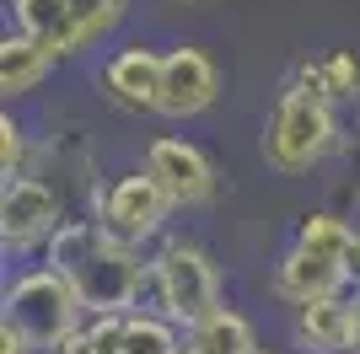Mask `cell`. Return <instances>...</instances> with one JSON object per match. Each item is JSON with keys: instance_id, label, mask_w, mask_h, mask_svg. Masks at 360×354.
Masks as SVG:
<instances>
[{"instance_id": "1", "label": "cell", "mask_w": 360, "mask_h": 354, "mask_svg": "<svg viewBox=\"0 0 360 354\" xmlns=\"http://www.w3.org/2000/svg\"><path fill=\"white\" fill-rule=\"evenodd\" d=\"M81 295L60 268H32L6 290V327L22 333L32 354H54L81 333Z\"/></svg>"}, {"instance_id": "2", "label": "cell", "mask_w": 360, "mask_h": 354, "mask_svg": "<svg viewBox=\"0 0 360 354\" xmlns=\"http://www.w3.org/2000/svg\"><path fill=\"white\" fill-rule=\"evenodd\" d=\"M150 290H156V311L167 322H178L183 333L199 327L210 311H221V274H215L210 252L194 242H167L150 258Z\"/></svg>"}, {"instance_id": "3", "label": "cell", "mask_w": 360, "mask_h": 354, "mask_svg": "<svg viewBox=\"0 0 360 354\" xmlns=\"http://www.w3.org/2000/svg\"><path fill=\"white\" fill-rule=\"evenodd\" d=\"M333 140H339V129H333L328 103H317L307 91L285 86L280 103H274V113H269V124H264V162H269L274 172H285V177L312 172L333 150Z\"/></svg>"}, {"instance_id": "4", "label": "cell", "mask_w": 360, "mask_h": 354, "mask_svg": "<svg viewBox=\"0 0 360 354\" xmlns=\"http://www.w3.org/2000/svg\"><path fill=\"white\" fill-rule=\"evenodd\" d=\"M65 280L75 284L86 317H129L135 301H140V290L150 284V263H140L135 247L97 236V242L65 268Z\"/></svg>"}, {"instance_id": "5", "label": "cell", "mask_w": 360, "mask_h": 354, "mask_svg": "<svg viewBox=\"0 0 360 354\" xmlns=\"http://www.w3.org/2000/svg\"><path fill=\"white\" fill-rule=\"evenodd\" d=\"M97 231L108 236V242H124V247H135L140 242H150V236L162 231L167 209H172V199L162 193V183L140 166V172H124L113 177L103 193H97Z\"/></svg>"}, {"instance_id": "6", "label": "cell", "mask_w": 360, "mask_h": 354, "mask_svg": "<svg viewBox=\"0 0 360 354\" xmlns=\"http://www.w3.org/2000/svg\"><path fill=\"white\" fill-rule=\"evenodd\" d=\"M146 172L162 183V193L172 199V209H194V204H210L215 199V166L210 156L178 134H162L146 145Z\"/></svg>"}, {"instance_id": "7", "label": "cell", "mask_w": 360, "mask_h": 354, "mask_svg": "<svg viewBox=\"0 0 360 354\" xmlns=\"http://www.w3.org/2000/svg\"><path fill=\"white\" fill-rule=\"evenodd\" d=\"M60 225H65V204L49 183H38V177L6 183V193H0V242L11 252L32 247V242H49Z\"/></svg>"}, {"instance_id": "8", "label": "cell", "mask_w": 360, "mask_h": 354, "mask_svg": "<svg viewBox=\"0 0 360 354\" xmlns=\"http://www.w3.org/2000/svg\"><path fill=\"white\" fill-rule=\"evenodd\" d=\"M215 97H221V75L205 48L183 44L162 59V103H156L162 118H199Z\"/></svg>"}, {"instance_id": "9", "label": "cell", "mask_w": 360, "mask_h": 354, "mask_svg": "<svg viewBox=\"0 0 360 354\" xmlns=\"http://www.w3.org/2000/svg\"><path fill=\"white\" fill-rule=\"evenodd\" d=\"M162 59L156 48H119V54L103 65L97 86L119 113H156L162 103Z\"/></svg>"}, {"instance_id": "10", "label": "cell", "mask_w": 360, "mask_h": 354, "mask_svg": "<svg viewBox=\"0 0 360 354\" xmlns=\"http://www.w3.org/2000/svg\"><path fill=\"white\" fill-rule=\"evenodd\" d=\"M345 268L333 263V258H317V252L296 247L290 242L285 258L274 263V295L290 301V306H317V301H345Z\"/></svg>"}, {"instance_id": "11", "label": "cell", "mask_w": 360, "mask_h": 354, "mask_svg": "<svg viewBox=\"0 0 360 354\" xmlns=\"http://www.w3.org/2000/svg\"><path fill=\"white\" fill-rule=\"evenodd\" d=\"M16 27L22 38L44 48L49 59H70L75 48V27H70V0H16Z\"/></svg>"}, {"instance_id": "12", "label": "cell", "mask_w": 360, "mask_h": 354, "mask_svg": "<svg viewBox=\"0 0 360 354\" xmlns=\"http://www.w3.org/2000/svg\"><path fill=\"white\" fill-rule=\"evenodd\" d=\"M349 333H355V301H317L296 311V343L312 354L349 349Z\"/></svg>"}, {"instance_id": "13", "label": "cell", "mask_w": 360, "mask_h": 354, "mask_svg": "<svg viewBox=\"0 0 360 354\" xmlns=\"http://www.w3.org/2000/svg\"><path fill=\"white\" fill-rule=\"evenodd\" d=\"M188 349L194 354H253V327H248V317L231 306L210 311L199 327H188Z\"/></svg>"}, {"instance_id": "14", "label": "cell", "mask_w": 360, "mask_h": 354, "mask_svg": "<svg viewBox=\"0 0 360 354\" xmlns=\"http://www.w3.org/2000/svg\"><path fill=\"white\" fill-rule=\"evenodd\" d=\"M183 327L167 322L162 311H129L124 317V343L119 354H183Z\"/></svg>"}, {"instance_id": "15", "label": "cell", "mask_w": 360, "mask_h": 354, "mask_svg": "<svg viewBox=\"0 0 360 354\" xmlns=\"http://www.w3.org/2000/svg\"><path fill=\"white\" fill-rule=\"evenodd\" d=\"M49 65H54V59L32 44V38H22V32H16V38H6V44H0V86H6V97L32 91V86L49 75Z\"/></svg>"}, {"instance_id": "16", "label": "cell", "mask_w": 360, "mask_h": 354, "mask_svg": "<svg viewBox=\"0 0 360 354\" xmlns=\"http://www.w3.org/2000/svg\"><path fill=\"white\" fill-rule=\"evenodd\" d=\"M349 242H355V225L328 215V209H312V215H301V225H296V247L317 252V258H333V263H345Z\"/></svg>"}, {"instance_id": "17", "label": "cell", "mask_w": 360, "mask_h": 354, "mask_svg": "<svg viewBox=\"0 0 360 354\" xmlns=\"http://www.w3.org/2000/svg\"><path fill=\"white\" fill-rule=\"evenodd\" d=\"M124 0H70V27H75V48L103 44L108 32L119 27Z\"/></svg>"}, {"instance_id": "18", "label": "cell", "mask_w": 360, "mask_h": 354, "mask_svg": "<svg viewBox=\"0 0 360 354\" xmlns=\"http://www.w3.org/2000/svg\"><path fill=\"white\" fill-rule=\"evenodd\" d=\"M97 236H103V231H97V221H65L60 231L49 236V268H60V274H65V268H70Z\"/></svg>"}, {"instance_id": "19", "label": "cell", "mask_w": 360, "mask_h": 354, "mask_svg": "<svg viewBox=\"0 0 360 354\" xmlns=\"http://www.w3.org/2000/svg\"><path fill=\"white\" fill-rule=\"evenodd\" d=\"M22 162H27V140H22V124L6 113L0 118V166H6V183L22 177Z\"/></svg>"}, {"instance_id": "20", "label": "cell", "mask_w": 360, "mask_h": 354, "mask_svg": "<svg viewBox=\"0 0 360 354\" xmlns=\"http://www.w3.org/2000/svg\"><path fill=\"white\" fill-rule=\"evenodd\" d=\"M323 75H328V103H333V97H355V91H360V65L349 54H328V59H323Z\"/></svg>"}, {"instance_id": "21", "label": "cell", "mask_w": 360, "mask_h": 354, "mask_svg": "<svg viewBox=\"0 0 360 354\" xmlns=\"http://www.w3.org/2000/svg\"><path fill=\"white\" fill-rule=\"evenodd\" d=\"M339 268H345V280L355 284V295H360V231H355V242H349V252H345V263H339Z\"/></svg>"}, {"instance_id": "22", "label": "cell", "mask_w": 360, "mask_h": 354, "mask_svg": "<svg viewBox=\"0 0 360 354\" xmlns=\"http://www.w3.org/2000/svg\"><path fill=\"white\" fill-rule=\"evenodd\" d=\"M349 354H360V295H355V333H349Z\"/></svg>"}, {"instance_id": "23", "label": "cell", "mask_w": 360, "mask_h": 354, "mask_svg": "<svg viewBox=\"0 0 360 354\" xmlns=\"http://www.w3.org/2000/svg\"><path fill=\"white\" fill-rule=\"evenodd\" d=\"M253 354H269V349H253Z\"/></svg>"}, {"instance_id": "24", "label": "cell", "mask_w": 360, "mask_h": 354, "mask_svg": "<svg viewBox=\"0 0 360 354\" xmlns=\"http://www.w3.org/2000/svg\"><path fill=\"white\" fill-rule=\"evenodd\" d=\"M183 354H194V349H183Z\"/></svg>"}]
</instances>
